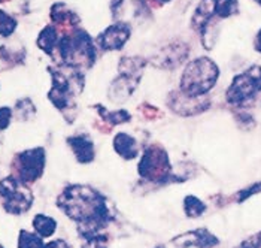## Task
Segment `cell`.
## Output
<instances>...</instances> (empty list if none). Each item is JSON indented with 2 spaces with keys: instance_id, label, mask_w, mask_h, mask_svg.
Returning <instances> with one entry per match:
<instances>
[{
  "instance_id": "9a60e30c",
  "label": "cell",
  "mask_w": 261,
  "mask_h": 248,
  "mask_svg": "<svg viewBox=\"0 0 261 248\" xmlns=\"http://www.w3.org/2000/svg\"><path fill=\"white\" fill-rule=\"evenodd\" d=\"M184 209H185V214L188 217L196 218V217H200L201 214L206 211V205L196 196H187L184 201Z\"/></svg>"
},
{
  "instance_id": "2e32d148",
  "label": "cell",
  "mask_w": 261,
  "mask_h": 248,
  "mask_svg": "<svg viewBox=\"0 0 261 248\" xmlns=\"http://www.w3.org/2000/svg\"><path fill=\"white\" fill-rule=\"evenodd\" d=\"M15 27H17V21L11 15H8L6 12L0 11V36H3V38L11 36L14 33Z\"/></svg>"
},
{
  "instance_id": "d6986e66",
  "label": "cell",
  "mask_w": 261,
  "mask_h": 248,
  "mask_svg": "<svg viewBox=\"0 0 261 248\" xmlns=\"http://www.w3.org/2000/svg\"><path fill=\"white\" fill-rule=\"evenodd\" d=\"M11 118H12V109L6 108V106L0 108V130H3L9 126Z\"/></svg>"
},
{
  "instance_id": "ffe728a7",
  "label": "cell",
  "mask_w": 261,
  "mask_h": 248,
  "mask_svg": "<svg viewBox=\"0 0 261 248\" xmlns=\"http://www.w3.org/2000/svg\"><path fill=\"white\" fill-rule=\"evenodd\" d=\"M43 248H70L64 241H61V239H57V241H53V242H48V244H45V247Z\"/></svg>"
},
{
  "instance_id": "d4e9b609",
  "label": "cell",
  "mask_w": 261,
  "mask_h": 248,
  "mask_svg": "<svg viewBox=\"0 0 261 248\" xmlns=\"http://www.w3.org/2000/svg\"><path fill=\"white\" fill-rule=\"evenodd\" d=\"M0 2H5V0H0Z\"/></svg>"
},
{
  "instance_id": "ba28073f",
  "label": "cell",
  "mask_w": 261,
  "mask_h": 248,
  "mask_svg": "<svg viewBox=\"0 0 261 248\" xmlns=\"http://www.w3.org/2000/svg\"><path fill=\"white\" fill-rule=\"evenodd\" d=\"M67 144L70 145V148L80 163H90L94 160V145L88 136H85V135L72 136L67 139Z\"/></svg>"
},
{
  "instance_id": "52a82bcc",
  "label": "cell",
  "mask_w": 261,
  "mask_h": 248,
  "mask_svg": "<svg viewBox=\"0 0 261 248\" xmlns=\"http://www.w3.org/2000/svg\"><path fill=\"white\" fill-rule=\"evenodd\" d=\"M173 242H181V244H178V245H181V247L184 248H214L220 244V239H218L214 233H211L207 229H197V230L187 232L185 235L175 238Z\"/></svg>"
},
{
  "instance_id": "e0dca14e",
  "label": "cell",
  "mask_w": 261,
  "mask_h": 248,
  "mask_svg": "<svg viewBox=\"0 0 261 248\" xmlns=\"http://www.w3.org/2000/svg\"><path fill=\"white\" fill-rule=\"evenodd\" d=\"M261 191V183H255V184H252V186L246 187V188H243L241 190L239 193H236L234 194V199H236V202H245L246 199H249L251 196H254V194H257V193H260Z\"/></svg>"
},
{
  "instance_id": "7c38bea8",
  "label": "cell",
  "mask_w": 261,
  "mask_h": 248,
  "mask_svg": "<svg viewBox=\"0 0 261 248\" xmlns=\"http://www.w3.org/2000/svg\"><path fill=\"white\" fill-rule=\"evenodd\" d=\"M33 228L39 236L49 238L51 235H54V232L57 229V221L53 217H48L45 214H38L33 218Z\"/></svg>"
},
{
  "instance_id": "4fadbf2b",
  "label": "cell",
  "mask_w": 261,
  "mask_h": 248,
  "mask_svg": "<svg viewBox=\"0 0 261 248\" xmlns=\"http://www.w3.org/2000/svg\"><path fill=\"white\" fill-rule=\"evenodd\" d=\"M239 12V2L238 0H217L215 2V17L220 20L233 17Z\"/></svg>"
},
{
  "instance_id": "277c9868",
  "label": "cell",
  "mask_w": 261,
  "mask_h": 248,
  "mask_svg": "<svg viewBox=\"0 0 261 248\" xmlns=\"http://www.w3.org/2000/svg\"><path fill=\"white\" fill-rule=\"evenodd\" d=\"M45 150L43 148H32L20 153L15 157V169H17V177L22 184L35 183L38 181L43 169H45Z\"/></svg>"
},
{
  "instance_id": "9c48e42d",
  "label": "cell",
  "mask_w": 261,
  "mask_h": 248,
  "mask_svg": "<svg viewBox=\"0 0 261 248\" xmlns=\"http://www.w3.org/2000/svg\"><path fill=\"white\" fill-rule=\"evenodd\" d=\"M215 2L217 0H201L193 15V27L199 32H203L207 24L215 17Z\"/></svg>"
},
{
  "instance_id": "ac0fdd59",
  "label": "cell",
  "mask_w": 261,
  "mask_h": 248,
  "mask_svg": "<svg viewBox=\"0 0 261 248\" xmlns=\"http://www.w3.org/2000/svg\"><path fill=\"white\" fill-rule=\"evenodd\" d=\"M234 248H261V232L249 236L245 241H242L241 244Z\"/></svg>"
},
{
  "instance_id": "cb8c5ba5",
  "label": "cell",
  "mask_w": 261,
  "mask_h": 248,
  "mask_svg": "<svg viewBox=\"0 0 261 248\" xmlns=\"http://www.w3.org/2000/svg\"><path fill=\"white\" fill-rule=\"evenodd\" d=\"M157 248H164V247H163V245H160V247H157Z\"/></svg>"
},
{
  "instance_id": "7a4b0ae2",
  "label": "cell",
  "mask_w": 261,
  "mask_h": 248,
  "mask_svg": "<svg viewBox=\"0 0 261 248\" xmlns=\"http://www.w3.org/2000/svg\"><path fill=\"white\" fill-rule=\"evenodd\" d=\"M227 102L236 108L261 105V66H251L236 75L225 91Z\"/></svg>"
},
{
  "instance_id": "6da1fadb",
  "label": "cell",
  "mask_w": 261,
  "mask_h": 248,
  "mask_svg": "<svg viewBox=\"0 0 261 248\" xmlns=\"http://www.w3.org/2000/svg\"><path fill=\"white\" fill-rule=\"evenodd\" d=\"M218 78L217 63L209 57H199L187 64L181 78V91L190 97H201L214 88Z\"/></svg>"
},
{
  "instance_id": "8fae6325",
  "label": "cell",
  "mask_w": 261,
  "mask_h": 248,
  "mask_svg": "<svg viewBox=\"0 0 261 248\" xmlns=\"http://www.w3.org/2000/svg\"><path fill=\"white\" fill-rule=\"evenodd\" d=\"M59 45V32L54 26H46L38 38V46L46 54H53Z\"/></svg>"
},
{
  "instance_id": "30bf717a",
  "label": "cell",
  "mask_w": 261,
  "mask_h": 248,
  "mask_svg": "<svg viewBox=\"0 0 261 248\" xmlns=\"http://www.w3.org/2000/svg\"><path fill=\"white\" fill-rule=\"evenodd\" d=\"M114 146H115V151L120 154L122 159L125 160H132L136 157L138 154V146H136V141L125 135V133H118L114 139Z\"/></svg>"
},
{
  "instance_id": "8992f818",
  "label": "cell",
  "mask_w": 261,
  "mask_h": 248,
  "mask_svg": "<svg viewBox=\"0 0 261 248\" xmlns=\"http://www.w3.org/2000/svg\"><path fill=\"white\" fill-rule=\"evenodd\" d=\"M32 205H33V194L22 183L14 193H11L8 197L3 199L5 211L9 214H14V215H20V214L27 212Z\"/></svg>"
},
{
  "instance_id": "3957f363",
  "label": "cell",
  "mask_w": 261,
  "mask_h": 248,
  "mask_svg": "<svg viewBox=\"0 0 261 248\" xmlns=\"http://www.w3.org/2000/svg\"><path fill=\"white\" fill-rule=\"evenodd\" d=\"M139 173L145 180L154 181V183H167L170 172L169 157L164 150L157 146H149L139 163Z\"/></svg>"
},
{
  "instance_id": "44dd1931",
  "label": "cell",
  "mask_w": 261,
  "mask_h": 248,
  "mask_svg": "<svg viewBox=\"0 0 261 248\" xmlns=\"http://www.w3.org/2000/svg\"><path fill=\"white\" fill-rule=\"evenodd\" d=\"M254 48L258 51L261 54V29H260V32L257 33V36H255V41H254Z\"/></svg>"
},
{
  "instance_id": "603a6c76",
  "label": "cell",
  "mask_w": 261,
  "mask_h": 248,
  "mask_svg": "<svg viewBox=\"0 0 261 248\" xmlns=\"http://www.w3.org/2000/svg\"><path fill=\"white\" fill-rule=\"evenodd\" d=\"M255 2H257V3H258V5L261 6V0H255Z\"/></svg>"
},
{
  "instance_id": "5bb4252c",
  "label": "cell",
  "mask_w": 261,
  "mask_h": 248,
  "mask_svg": "<svg viewBox=\"0 0 261 248\" xmlns=\"http://www.w3.org/2000/svg\"><path fill=\"white\" fill-rule=\"evenodd\" d=\"M45 244L42 241V236L38 233H32L27 230H21L18 236V248H43Z\"/></svg>"
},
{
  "instance_id": "7402d4cb",
  "label": "cell",
  "mask_w": 261,
  "mask_h": 248,
  "mask_svg": "<svg viewBox=\"0 0 261 248\" xmlns=\"http://www.w3.org/2000/svg\"><path fill=\"white\" fill-rule=\"evenodd\" d=\"M122 2H124V0H112V5H111V6H112V11H114V12H115V9L120 6Z\"/></svg>"
},
{
  "instance_id": "5b68a950",
  "label": "cell",
  "mask_w": 261,
  "mask_h": 248,
  "mask_svg": "<svg viewBox=\"0 0 261 248\" xmlns=\"http://www.w3.org/2000/svg\"><path fill=\"white\" fill-rule=\"evenodd\" d=\"M130 38V26L125 22H117L108 27L97 38V43L105 51H118Z\"/></svg>"
},
{
  "instance_id": "484cf974",
  "label": "cell",
  "mask_w": 261,
  "mask_h": 248,
  "mask_svg": "<svg viewBox=\"0 0 261 248\" xmlns=\"http://www.w3.org/2000/svg\"><path fill=\"white\" fill-rule=\"evenodd\" d=\"M0 248H3V247H0Z\"/></svg>"
}]
</instances>
